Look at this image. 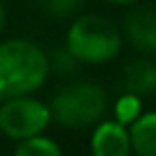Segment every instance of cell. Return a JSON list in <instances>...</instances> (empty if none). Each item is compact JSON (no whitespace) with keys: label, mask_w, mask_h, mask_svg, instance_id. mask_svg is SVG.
Here are the masks:
<instances>
[{"label":"cell","mask_w":156,"mask_h":156,"mask_svg":"<svg viewBox=\"0 0 156 156\" xmlns=\"http://www.w3.org/2000/svg\"><path fill=\"white\" fill-rule=\"evenodd\" d=\"M5 24H7V9L2 5V0H0V34H2V30H5Z\"/></svg>","instance_id":"obj_12"},{"label":"cell","mask_w":156,"mask_h":156,"mask_svg":"<svg viewBox=\"0 0 156 156\" xmlns=\"http://www.w3.org/2000/svg\"><path fill=\"white\" fill-rule=\"evenodd\" d=\"M122 30L128 43L139 51H156V11L137 7L124 15Z\"/></svg>","instance_id":"obj_6"},{"label":"cell","mask_w":156,"mask_h":156,"mask_svg":"<svg viewBox=\"0 0 156 156\" xmlns=\"http://www.w3.org/2000/svg\"><path fill=\"white\" fill-rule=\"evenodd\" d=\"M79 2H81V0H39V5H41L47 13H51V15H56V17H62V15L73 13V11L79 7Z\"/></svg>","instance_id":"obj_11"},{"label":"cell","mask_w":156,"mask_h":156,"mask_svg":"<svg viewBox=\"0 0 156 156\" xmlns=\"http://www.w3.org/2000/svg\"><path fill=\"white\" fill-rule=\"evenodd\" d=\"M109 107L105 88L96 81H75L64 86L49 103L51 120L64 128H90L98 124Z\"/></svg>","instance_id":"obj_3"},{"label":"cell","mask_w":156,"mask_h":156,"mask_svg":"<svg viewBox=\"0 0 156 156\" xmlns=\"http://www.w3.org/2000/svg\"><path fill=\"white\" fill-rule=\"evenodd\" d=\"M122 86L137 96H150L156 92V62L150 58H135L122 69Z\"/></svg>","instance_id":"obj_7"},{"label":"cell","mask_w":156,"mask_h":156,"mask_svg":"<svg viewBox=\"0 0 156 156\" xmlns=\"http://www.w3.org/2000/svg\"><path fill=\"white\" fill-rule=\"evenodd\" d=\"M141 113H143V111H141V96H137V94H133V92L122 94V96L115 101V105H113V118H115L118 122L126 124V126H128L133 120H137Z\"/></svg>","instance_id":"obj_10"},{"label":"cell","mask_w":156,"mask_h":156,"mask_svg":"<svg viewBox=\"0 0 156 156\" xmlns=\"http://www.w3.org/2000/svg\"><path fill=\"white\" fill-rule=\"evenodd\" d=\"M51 71L49 56L32 41H0V101L34 94L43 88Z\"/></svg>","instance_id":"obj_1"},{"label":"cell","mask_w":156,"mask_h":156,"mask_svg":"<svg viewBox=\"0 0 156 156\" xmlns=\"http://www.w3.org/2000/svg\"><path fill=\"white\" fill-rule=\"evenodd\" d=\"M122 32L103 15L77 17L66 32V51L83 64H107L122 51Z\"/></svg>","instance_id":"obj_2"},{"label":"cell","mask_w":156,"mask_h":156,"mask_svg":"<svg viewBox=\"0 0 156 156\" xmlns=\"http://www.w3.org/2000/svg\"><path fill=\"white\" fill-rule=\"evenodd\" d=\"M107 2H111V5H135L139 0H107Z\"/></svg>","instance_id":"obj_13"},{"label":"cell","mask_w":156,"mask_h":156,"mask_svg":"<svg viewBox=\"0 0 156 156\" xmlns=\"http://www.w3.org/2000/svg\"><path fill=\"white\" fill-rule=\"evenodd\" d=\"M90 150L96 156H126L133 152L128 126L113 120H101L94 124V133L90 139Z\"/></svg>","instance_id":"obj_5"},{"label":"cell","mask_w":156,"mask_h":156,"mask_svg":"<svg viewBox=\"0 0 156 156\" xmlns=\"http://www.w3.org/2000/svg\"><path fill=\"white\" fill-rule=\"evenodd\" d=\"M51 122L49 105L32 94L11 96L0 101V133L13 141L43 133Z\"/></svg>","instance_id":"obj_4"},{"label":"cell","mask_w":156,"mask_h":156,"mask_svg":"<svg viewBox=\"0 0 156 156\" xmlns=\"http://www.w3.org/2000/svg\"><path fill=\"white\" fill-rule=\"evenodd\" d=\"M130 145L137 156H156V111H145L128 124Z\"/></svg>","instance_id":"obj_8"},{"label":"cell","mask_w":156,"mask_h":156,"mask_svg":"<svg viewBox=\"0 0 156 156\" xmlns=\"http://www.w3.org/2000/svg\"><path fill=\"white\" fill-rule=\"evenodd\" d=\"M15 154L17 156H60L62 147L54 139L39 133V135H32V137H26V139L17 141Z\"/></svg>","instance_id":"obj_9"}]
</instances>
